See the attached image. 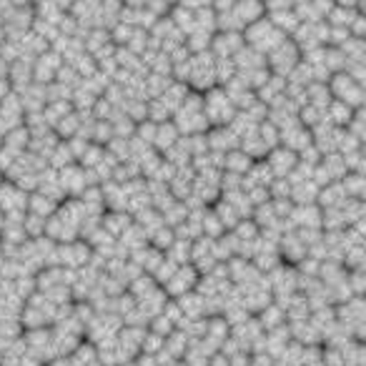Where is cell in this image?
Returning a JSON list of instances; mask_svg holds the SVG:
<instances>
[{
	"label": "cell",
	"mask_w": 366,
	"mask_h": 366,
	"mask_svg": "<svg viewBox=\"0 0 366 366\" xmlns=\"http://www.w3.org/2000/svg\"><path fill=\"white\" fill-rule=\"evenodd\" d=\"M334 93H336V98H339L341 103H346V106H354V98H351V93H354L356 98H361V83L356 81L354 76H349V73H339V76L334 78Z\"/></svg>",
	"instance_id": "2"
},
{
	"label": "cell",
	"mask_w": 366,
	"mask_h": 366,
	"mask_svg": "<svg viewBox=\"0 0 366 366\" xmlns=\"http://www.w3.org/2000/svg\"><path fill=\"white\" fill-rule=\"evenodd\" d=\"M284 38L286 36L274 26V23L266 21V18H259V21H254L251 26H246V38H244V41H249L254 51L269 53L271 48L279 46Z\"/></svg>",
	"instance_id": "1"
}]
</instances>
